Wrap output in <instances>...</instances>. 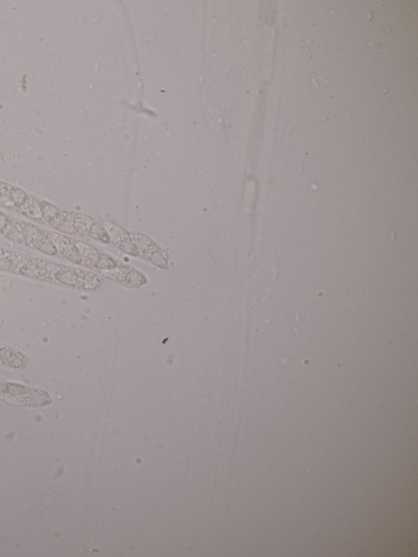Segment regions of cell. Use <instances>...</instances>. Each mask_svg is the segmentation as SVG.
Wrapping results in <instances>:
<instances>
[{
  "label": "cell",
  "mask_w": 418,
  "mask_h": 557,
  "mask_svg": "<svg viewBox=\"0 0 418 557\" xmlns=\"http://www.w3.org/2000/svg\"><path fill=\"white\" fill-rule=\"evenodd\" d=\"M130 234L133 241L137 245L139 258L159 269H169V254L160 245L143 233L132 231Z\"/></svg>",
  "instance_id": "obj_1"
},
{
  "label": "cell",
  "mask_w": 418,
  "mask_h": 557,
  "mask_svg": "<svg viewBox=\"0 0 418 557\" xmlns=\"http://www.w3.org/2000/svg\"><path fill=\"white\" fill-rule=\"evenodd\" d=\"M16 225L23 236L26 246L36 250L43 254L59 257L57 249L46 231L41 228L22 220H15Z\"/></svg>",
  "instance_id": "obj_2"
},
{
  "label": "cell",
  "mask_w": 418,
  "mask_h": 557,
  "mask_svg": "<svg viewBox=\"0 0 418 557\" xmlns=\"http://www.w3.org/2000/svg\"><path fill=\"white\" fill-rule=\"evenodd\" d=\"M41 214L44 224L51 227L64 235H77L69 212L60 209L57 205L38 198Z\"/></svg>",
  "instance_id": "obj_3"
},
{
  "label": "cell",
  "mask_w": 418,
  "mask_h": 557,
  "mask_svg": "<svg viewBox=\"0 0 418 557\" xmlns=\"http://www.w3.org/2000/svg\"><path fill=\"white\" fill-rule=\"evenodd\" d=\"M68 212L77 235L93 239L100 244H111L108 233L103 224L87 214L75 211Z\"/></svg>",
  "instance_id": "obj_4"
},
{
  "label": "cell",
  "mask_w": 418,
  "mask_h": 557,
  "mask_svg": "<svg viewBox=\"0 0 418 557\" xmlns=\"http://www.w3.org/2000/svg\"><path fill=\"white\" fill-rule=\"evenodd\" d=\"M103 225L108 233L110 243H113L122 253L133 258H139L137 245L130 232L110 222H104Z\"/></svg>",
  "instance_id": "obj_5"
},
{
  "label": "cell",
  "mask_w": 418,
  "mask_h": 557,
  "mask_svg": "<svg viewBox=\"0 0 418 557\" xmlns=\"http://www.w3.org/2000/svg\"><path fill=\"white\" fill-rule=\"evenodd\" d=\"M47 233L57 249L59 257L63 258L72 264L82 266L81 255L75 239L58 232L47 231Z\"/></svg>",
  "instance_id": "obj_6"
},
{
  "label": "cell",
  "mask_w": 418,
  "mask_h": 557,
  "mask_svg": "<svg viewBox=\"0 0 418 557\" xmlns=\"http://www.w3.org/2000/svg\"><path fill=\"white\" fill-rule=\"evenodd\" d=\"M0 235L11 242L24 244L23 236L15 219H11L1 211H0Z\"/></svg>",
  "instance_id": "obj_7"
}]
</instances>
